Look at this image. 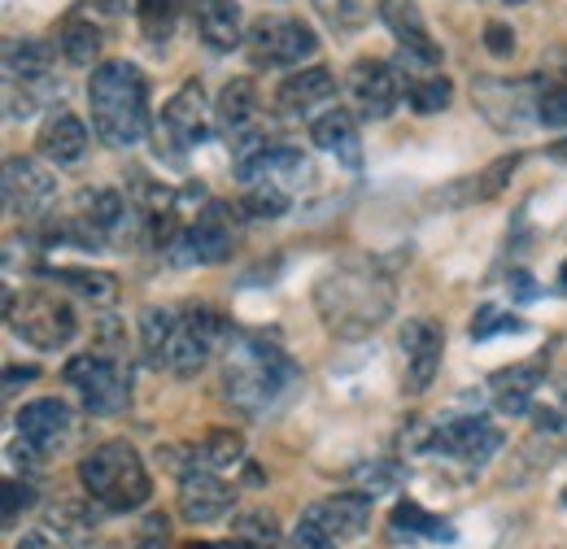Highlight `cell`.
<instances>
[{
  "label": "cell",
  "instance_id": "7a4b0ae2",
  "mask_svg": "<svg viewBox=\"0 0 567 549\" xmlns=\"http://www.w3.org/2000/svg\"><path fill=\"white\" fill-rule=\"evenodd\" d=\"M301 371L284 353L280 344L262 341L254 332H231L223 344V397L231 411L245 418L280 411L284 402L297 393Z\"/></svg>",
  "mask_w": 567,
  "mask_h": 549
},
{
  "label": "cell",
  "instance_id": "e0dca14e",
  "mask_svg": "<svg viewBox=\"0 0 567 549\" xmlns=\"http://www.w3.org/2000/svg\"><path fill=\"white\" fill-rule=\"evenodd\" d=\"M337 96V74L328 66H301L284 74L276 87V110L280 118H319V110Z\"/></svg>",
  "mask_w": 567,
  "mask_h": 549
},
{
  "label": "cell",
  "instance_id": "816d5d0a",
  "mask_svg": "<svg viewBox=\"0 0 567 549\" xmlns=\"http://www.w3.org/2000/svg\"><path fill=\"white\" fill-rule=\"evenodd\" d=\"M506 4H524V0H506Z\"/></svg>",
  "mask_w": 567,
  "mask_h": 549
},
{
  "label": "cell",
  "instance_id": "484cf974",
  "mask_svg": "<svg viewBox=\"0 0 567 549\" xmlns=\"http://www.w3.org/2000/svg\"><path fill=\"white\" fill-rule=\"evenodd\" d=\"M197 35L214 53H231L245 44V18L236 0H197Z\"/></svg>",
  "mask_w": 567,
  "mask_h": 549
},
{
  "label": "cell",
  "instance_id": "ba28073f",
  "mask_svg": "<svg viewBox=\"0 0 567 549\" xmlns=\"http://www.w3.org/2000/svg\"><path fill=\"white\" fill-rule=\"evenodd\" d=\"M245 53L258 70H301L319 53V35L301 18H258L245 31Z\"/></svg>",
  "mask_w": 567,
  "mask_h": 549
},
{
  "label": "cell",
  "instance_id": "d6986e66",
  "mask_svg": "<svg viewBox=\"0 0 567 549\" xmlns=\"http://www.w3.org/2000/svg\"><path fill=\"white\" fill-rule=\"evenodd\" d=\"M231 501H236V493L218 480V472H210V467H193V472L179 476V515L188 524L223 519L231 510Z\"/></svg>",
  "mask_w": 567,
  "mask_h": 549
},
{
  "label": "cell",
  "instance_id": "7bdbcfd3",
  "mask_svg": "<svg viewBox=\"0 0 567 549\" xmlns=\"http://www.w3.org/2000/svg\"><path fill=\"white\" fill-rule=\"evenodd\" d=\"M171 546V519L166 515H148L141 524V537H136V549H166Z\"/></svg>",
  "mask_w": 567,
  "mask_h": 549
},
{
  "label": "cell",
  "instance_id": "4dcf8cb0",
  "mask_svg": "<svg viewBox=\"0 0 567 549\" xmlns=\"http://www.w3.org/2000/svg\"><path fill=\"white\" fill-rule=\"evenodd\" d=\"M31 74H58L53 70V44L44 40H4V79H31Z\"/></svg>",
  "mask_w": 567,
  "mask_h": 549
},
{
  "label": "cell",
  "instance_id": "f1b7e54d",
  "mask_svg": "<svg viewBox=\"0 0 567 549\" xmlns=\"http://www.w3.org/2000/svg\"><path fill=\"white\" fill-rule=\"evenodd\" d=\"M92 528H96V515L83 501H58V506L44 510V537H53L62 546L92 541Z\"/></svg>",
  "mask_w": 567,
  "mask_h": 549
},
{
  "label": "cell",
  "instance_id": "c3c4849f",
  "mask_svg": "<svg viewBox=\"0 0 567 549\" xmlns=\"http://www.w3.org/2000/svg\"><path fill=\"white\" fill-rule=\"evenodd\" d=\"M550 157H555V162H564V166H567V139H559V144L550 148Z\"/></svg>",
  "mask_w": 567,
  "mask_h": 549
},
{
  "label": "cell",
  "instance_id": "836d02e7",
  "mask_svg": "<svg viewBox=\"0 0 567 549\" xmlns=\"http://www.w3.org/2000/svg\"><path fill=\"white\" fill-rule=\"evenodd\" d=\"M171 328H175V310H162V305H148L141 314V349H144V362L157 371L162 362V349L171 341Z\"/></svg>",
  "mask_w": 567,
  "mask_h": 549
},
{
  "label": "cell",
  "instance_id": "1f68e13d",
  "mask_svg": "<svg viewBox=\"0 0 567 549\" xmlns=\"http://www.w3.org/2000/svg\"><path fill=\"white\" fill-rule=\"evenodd\" d=\"M240 458H245V436L231 427H210L202 436V445H193V467L223 472V467H236Z\"/></svg>",
  "mask_w": 567,
  "mask_h": 549
},
{
  "label": "cell",
  "instance_id": "f907efd6",
  "mask_svg": "<svg viewBox=\"0 0 567 549\" xmlns=\"http://www.w3.org/2000/svg\"><path fill=\"white\" fill-rule=\"evenodd\" d=\"M559 288L567 292V262H564V271H559Z\"/></svg>",
  "mask_w": 567,
  "mask_h": 549
},
{
  "label": "cell",
  "instance_id": "ac0fdd59",
  "mask_svg": "<svg viewBox=\"0 0 567 549\" xmlns=\"http://www.w3.org/2000/svg\"><path fill=\"white\" fill-rule=\"evenodd\" d=\"M402 353H406V393H427L436 371H441V353H445V332L432 319H406L402 328Z\"/></svg>",
  "mask_w": 567,
  "mask_h": 549
},
{
  "label": "cell",
  "instance_id": "52a82bcc",
  "mask_svg": "<svg viewBox=\"0 0 567 549\" xmlns=\"http://www.w3.org/2000/svg\"><path fill=\"white\" fill-rule=\"evenodd\" d=\"M227 336L231 332H227L223 314H214L206 305H193V310L175 314V328H171V341L162 349L157 371H171L179 380H193L210 362V353H218L227 344Z\"/></svg>",
  "mask_w": 567,
  "mask_h": 549
},
{
  "label": "cell",
  "instance_id": "7dc6e473",
  "mask_svg": "<svg viewBox=\"0 0 567 549\" xmlns=\"http://www.w3.org/2000/svg\"><path fill=\"white\" fill-rule=\"evenodd\" d=\"M96 4H101L105 13H123V9H127V0H96Z\"/></svg>",
  "mask_w": 567,
  "mask_h": 549
},
{
  "label": "cell",
  "instance_id": "4316f807",
  "mask_svg": "<svg viewBox=\"0 0 567 549\" xmlns=\"http://www.w3.org/2000/svg\"><path fill=\"white\" fill-rule=\"evenodd\" d=\"M62 96L58 74H31V79H4V110L9 118H35L40 110H53Z\"/></svg>",
  "mask_w": 567,
  "mask_h": 549
},
{
  "label": "cell",
  "instance_id": "d6a6232c",
  "mask_svg": "<svg viewBox=\"0 0 567 549\" xmlns=\"http://www.w3.org/2000/svg\"><path fill=\"white\" fill-rule=\"evenodd\" d=\"M236 546L240 549H280V524L267 510H249L236 519Z\"/></svg>",
  "mask_w": 567,
  "mask_h": 549
},
{
  "label": "cell",
  "instance_id": "6da1fadb",
  "mask_svg": "<svg viewBox=\"0 0 567 549\" xmlns=\"http://www.w3.org/2000/svg\"><path fill=\"white\" fill-rule=\"evenodd\" d=\"M393 305H398L393 274L375 258H346L315 279V310L323 328L341 341H362L375 328H384Z\"/></svg>",
  "mask_w": 567,
  "mask_h": 549
},
{
  "label": "cell",
  "instance_id": "277c9868",
  "mask_svg": "<svg viewBox=\"0 0 567 549\" xmlns=\"http://www.w3.org/2000/svg\"><path fill=\"white\" fill-rule=\"evenodd\" d=\"M79 484L83 493L114 510V515H127V510H141L153 493L148 472H144V458L127 445V441H101L83 463H79Z\"/></svg>",
  "mask_w": 567,
  "mask_h": 549
},
{
  "label": "cell",
  "instance_id": "f35d334b",
  "mask_svg": "<svg viewBox=\"0 0 567 549\" xmlns=\"http://www.w3.org/2000/svg\"><path fill=\"white\" fill-rule=\"evenodd\" d=\"M358 484H362V493H393L398 484H402V467L398 463H367V467H358L354 472Z\"/></svg>",
  "mask_w": 567,
  "mask_h": 549
},
{
  "label": "cell",
  "instance_id": "30bf717a",
  "mask_svg": "<svg viewBox=\"0 0 567 549\" xmlns=\"http://www.w3.org/2000/svg\"><path fill=\"white\" fill-rule=\"evenodd\" d=\"M206 132H210L206 92H202V83H184V87L162 105V114H157V127H153L157 148H162L171 162H184L188 148H197V144L206 139Z\"/></svg>",
  "mask_w": 567,
  "mask_h": 549
},
{
  "label": "cell",
  "instance_id": "44dd1931",
  "mask_svg": "<svg viewBox=\"0 0 567 549\" xmlns=\"http://www.w3.org/2000/svg\"><path fill=\"white\" fill-rule=\"evenodd\" d=\"M40 157H49L53 166H74V162H83V153H87V127H83V118L71 114V110H53L44 123H40Z\"/></svg>",
  "mask_w": 567,
  "mask_h": 549
},
{
  "label": "cell",
  "instance_id": "7402d4cb",
  "mask_svg": "<svg viewBox=\"0 0 567 549\" xmlns=\"http://www.w3.org/2000/svg\"><path fill=\"white\" fill-rule=\"evenodd\" d=\"M371 493H337V497H328V501H319V506H310V519L315 524H323L337 541H358L362 532H367V524H371Z\"/></svg>",
  "mask_w": 567,
  "mask_h": 549
},
{
  "label": "cell",
  "instance_id": "681fc988",
  "mask_svg": "<svg viewBox=\"0 0 567 549\" xmlns=\"http://www.w3.org/2000/svg\"><path fill=\"white\" fill-rule=\"evenodd\" d=\"M188 549H240V546H206V541H202V546H188Z\"/></svg>",
  "mask_w": 567,
  "mask_h": 549
},
{
  "label": "cell",
  "instance_id": "e575fe53",
  "mask_svg": "<svg viewBox=\"0 0 567 549\" xmlns=\"http://www.w3.org/2000/svg\"><path fill=\"white\" fill-rule=\"evenodd\" d=\"M179 4H184V0H136V18H141L144 40L166 44V40H171V31H175Z\"/></svg>",
  "mask_w": 567,
  "mask_h": 549
},
{
  "label": "cell",
  "instance_id": "ffe728a7",
  "mask_svg": "<svg viewBox=\"0 0 567 549\" xmlns=\"http://www.w3.org/2000/svg\"><path fill=\"white\" fill-rule=\"evenodd\" d=\"M380 18H384V27L393 31V40L402 44V53L420 58L427 66H441V49H436V40L427 35V22L415 0H380Z\"/></svg>",
  "mask_w": 567,
  "mask_h": 549
},
{
  "label": "cell",
  "instance_id": "8992f818",
  "mask_svg": "<svg viewBox=\"0 0 567 549\" xmlns=\"http://www.w3.org/2000/svg\"><path fill=\"white\" fill-rule=\"evenodd\" d=\"M66 384L79 393L83 411L87 414H123L132 402V371L123 366L118 353H105V349H87L66 362Z\"/></svg>",
  "mask_w": 567,
  "mask_h": 549
},
{
  "label": "cell",
  "instance_id": "60d3db41",
  "mask_svg": "<svg viewBox=\"0 0 567 549\" xmlns=\"http://www.w3.org/2000/svg\"><path fill=\"white\" fill-rule=\"evenodd\" d=\"M319 4V13L337 27V31H350L362 22V9H358V0H315Z\"/></svg>",
  "mask_w": 567,
  "mask_h": 549
},
{
  "label": "cell",
  "instance_id": "8d00e7d4",
  "mask_svg": "<svg viewBox=\"0 0 567 549\" xmlns=\"http://www.w3.org/2000/svg\"><path fill=\"white\" fill-rule=\"evenodd\" d=\"M537 118L542 127H567V74L542 79V101H537Z\"/></svg>",
  "mask_w": 567,
  "mask_h": 549
},
{
  "label": "cell",
  "instance_id": "ee69618b",
  "mask_svg": "<svg viewBox=\"0 0 567 549\" xmlns=\"http://www.w3.org/2000/svg\"><path fill=\"white\" fill-rule=\"evenodd\" d=\"M35 501V488L31 484L9 480L4 484V524H18V510H27Z\"/></svg>",
  "mask_w": 567,
  "mask_h": 549
},
{
  "label": "cell",
  "instance_id": "bcb514c9",
  "mask_svg": "<svg viewBox=\"0 0 567 549\" xmlns=\"http://www.w3.org/2000/svg\"><path fill=\"white\" fill-rule=\"evenodd\" d=\"M35 375H40V371H35V366H9V371H4V389H13V384H18V380H22V384H27V380H35Z\"/></svg>",
  "mask_w": 567,
  "mask_h": 549
},
{
  "label": "cell",
  "instance_id": "b9f144b4",
  "mask_svg": "<svg viewBox=\"0 0 567 549\" xmlns=\"http://www.w3.org/2000/svg\"><path fill=\"white\" fill-rule=\"evenodd\" d=\"M292 549H337V537H332L323 524H315V519L306 515L301 528L292 532Z\"/></svg>",
  "mask_w": 567,
  "mask_h": 549
},
{
  "label": "cell",
  "instance_id": "3957f363",
  "mask_svg": "<svg viewBox=\"0 0 567 549\" xmlns=\"http://www.w3.org/2000/svg\"><path fill=\"white\" fill-rule=\"evenodd\" d=\"M92 132L110 148H136L148 132V83L132 62H101L87 79Z\"/></svg>",
  "mask_w": 567,
  "mask_h": 549
},
{
  "label": "cell",
  "instance_id": "83f0119b",
  "mask_svg": "<svg viewBox=\"0 0 567 549\" xmlns=\"http://www.w3.org/2000/svg\"><path fill=\"white\" fill-rule=\"evenodd\" d=\"M389 524H393V537H398V541H432V546H450V541H454L450 519L427 515L420 501H398Z\"/></svg>",
  "mask_w": 567,
  "mask_h": 549
},
{
  "label": "cell",
  "instance_id": "603a6c76",
  "mask_svg": "<svg viewBox=\"0 0 567 549\" xmlns=\"http://www.w3.org/2000/svg\"><path fill=\"white\" fill-rule=\"evenodd\" d=\"M542 380H546V362H542V358H537V362H511L506 371H497L494 380H489L497 411L524 414L528 406H533V397H537Z\"/></svg>",
  "mask_w": 567,
  "mask_h": 549
},
{
  "label": "cell",
  "instance_id": "f546056e",
  "mask_svg": "<svg viewBox=\"0 0 567 549\" xmlns=\"http://www.w3.org/2000/svg\"><path fill=\"white\" fill-rule=\"evenodd\" d=\"M44 279H53V283L71 288L74 297H83V301H92V305H110V301L118 297V279H114L110 271H87V267H49Z\"/></svg>",
  "mask_w": 567,
  "mask_h": 549
},
{
  "label": "cell",
  "instance_id": "9c48e42d",
  "mask_svg": "<svg viewBox=\"0 0 567 549\" xmlns=\"http://www.w3.org/2000/svg\"><path fill=\"white\" fill-rule=\"evenodd\" d=\"M476 110L485 114V123L497 132H524L537 118V101H542V79H481L472 87Z\"/></svg>",
  "mask_w": 567,
  "mask_h": 549
},
{
  "label": "cell",
  "instance_id": "4fadbf2b",
  "mask_svg": "<svg viewBox=\"0 0 567 549\" xmlns=\"http://www.w3.org/2000/svg\"><path fill=\"white\" fill-rule=\"evenodd\" d=\"M427 449L432 454H445V458H458L467 467H485L502 449V432L497 423L481 418V414H467V418H445L427 432Z\"/></svg>",
  "mask_w": 567,
  "mask_h": 549
},
{
  "label": "cell",
  "instance_id": "d590c367",
  "mask_svg": "<svg viewBox=\"0 0 567 549\" xmlns=\"http://www.w3.org/2000/svg\"><path fill=\"white\" fill-rule=\"evenodd\" d=\"M519 162H524L519 153H506V157H497L494 166H485V170L467 184V201H494L497 193L506 188V179L519 170Z\"/></svg>",
  "mask_w": 567,
  "mask_h": 549
},
{
  "label": "cell",
  "instance_id": "74e56055",
  "mask_svg": "<svg viewBox=\"0 0 567 549\" xmlns=\"http://www.w3.org/2000/svg\"><path fill=\"white\" fill-rule=\"evenodd\" d=\"M288 193L284 188H271V184H249L245 188V197H240V209L249 214V218H280L284 209H288Z\"/></svg>",
  "mask_w": 567,
  "mask_h": 549
},
{
  "label": "cell",
  "instance_id": "f6af8a7d",
  "mask_svg": "<svg viewBox=\"0 0 567 549\" xmlns=\"http://www.w3.org/2000/svg\"><path fill=\"white\" fill-rule=\"evenodd\" d=\"M485 49L494 58H511L515 53V31L506 22H485Z\"/></svg>",
  "mask_w": 567,
  "mask_h": 549
},
{
  "label": "cell",
  "instance_id": "2e32d148",
  "mask_svg": "<svg viewBox=\"0 0 567 549\" xmlns=\"http://www.w3.org/2000/svg\"><path fill=\"white\" fill-rule=\"evenodd\" d=\"M214 123L227 136V144H245V139L262 136V101H258V83L254 79H231L218 101H214Z\"/></svg>",
  "mask_w": 567,
  "mask_h": 549
},
{
  "label": "cell",
  "instance_id": "5bb4252c",
  "mask_svg": "<svg viewBox=\"0 0 567 549\" xmlns=\"http://www.w3.org/2000/svg\"><path fill=\"white\" fill-rule=\"evenodd\" d=\"M13 427H18V441L31 458H53L74 436V411L62 397H40V402H27L18 411Z\"/></svg>",
  "mask_w": 567,
  "mask_h": 549
},
{
  "label": "cell",
  "instance_id": "7c38bea8",
  "mask_svg": "<svg viewBox=\"0 0 567 549\" xmlns=\"http://www.w3.org/2000/svg\"><path fill=\"white\" fill-rule=\"evenodd\" d=\"M346 87H350L354 110L362 118H371V123L393 118V110H398L402 96H406L398 66H393V62H380V58H358L354 66H350Z\"/></svg>",
  "mask_w": 567,
  "mask_h": 549
},
{
  "label": "cell",
  "instance_id": "9a60e30c",
  "mask_svg": "<svg viewBox=\"0 0 567 549\" xmlns=\"http://www.w3.org/2000/svg\"><path fill=\"white\" fill-rule=\"evenodd\" d=\"M0 197H4V214L40 218L58 197V179L35 157H9L4 162V179H0Z\"/></svg>",
  "mask_w": 567,
  "mask_h": 549
},
{
  "label": "cell",
  "instance_id": "8fae6325",
  "mask_svg": "<svg viewBox=\"0 0 567 549\" xmlns=\"http://www.w3.org/2000/svg\"><path fill=\"white\" fill-rule=\"evenodd\" d=\"M236 249V227H231V209L210 201L197 218H188V227L175 236V245L166 249L171 262L179 267H214L227 262Z\"/></svg>",
  "mask_w": 567,
  "mask_h": 549
},
{
  "label": "cell",
  "instance_id": "5b68a950",
  "mask_svg": "<svg viewBox=\"0 0 567 549\" xmlns=\"http://www.w3.org/2000/svg\"><path fill=\"white\" fill-rule=\"evenodd\" d=\"M4 319H9V332L18 341L40 349V353L66 349L74 341V332H79L74 305L53 288H27L22 297L4 292Z\"/></svg>",
  "mask_w": 567,
  "mask_h": 549
},
{
  "label": "cell",
  "instance_id": "ab89813d",
  "mask_svg": "<svg viewBox=\"0 0 567 549\" xmlns=\"http://www.w3.org/2000/svg\"><path fill=\"white\" fill-rule=\"evenodd\" d=\"M494 332H519V319L502 314L497 305H485V310L476 314V323H472V341H489Z\"/></svg>",
  "mask_w": 567,
  "mask_h": 549
},
{
  "label": "cell",
  "instance_id": "d4e9b609",
  "mask_svg": "<svg viewBox=\"0 0 567 549\" xmlns=\"http://www.w3.org/2000/svg\"><path fill=\"white\" fill-rule=\"evenodd\" d=\"M58 49H62V58H66L71 66H92V62L101 58V49H105V27L96 22L92 4L66 13V22H62V31H58Z\"/></svg>",
  "mask_w": 567,
  "mask_h": 549
},
{
  "label": "cell",
  "instance_id": "f5cc1de1",
  "mask_svg": "<svg viewBox=\"0 0 567 549\" xmlns=\"http://www.w3.org/2000/svg\"><path fill=\"white\" fill-rule=\"evenodd\" d=\"M564 418H567V402H564Z\"/></svg>",
  "mask_w": 567,
  "mask_h": 549
},
{
  "label": "cell",
  "instance_id": "cb8c5ba5",
  "mask_svg": "<svg viewBox=\"0 0 567 549\" xmlns=\"http://www.w3.org/2000/svg\"><path fill=\"white\" fill-rule=\"evenodd\" d=\"M310 139L328 153V157H337V162H346V166H362V139H358V127H354V114L350 110H323L319 118H310Z\"/></svg>",
  "mask_w": 567,
  "mask_h": 549
}]
</instances>
